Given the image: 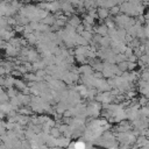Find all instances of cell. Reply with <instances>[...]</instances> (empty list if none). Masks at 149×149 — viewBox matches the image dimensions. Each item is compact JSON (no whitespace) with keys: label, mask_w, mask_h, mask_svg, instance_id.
<instances>
[{"label":"cell","mask_w":149,"mask_h":149,"mask_svg":"<svg viewBox=\"0 0 149 149\" xmlns=\"http://www.w3.org/2000/svg\"><path fill=\"white\" fill-rule=\"evenodd\" d=\"M99 29H97V31L99 33V34H106V31H107V29H106V26H101V27H98Z\"/></svg>","instance_id":"5"},{"label":"cell","mask_w":149,"mask_h":149,"mask_svg":"<svg viewBox=\"0 0 149 149\" xmlns=\"http://www.w3.org/2000/svg\"><path fill=\"white\" fill-rule=\"evenodd\" d=\"M29 1H41V0H29Z\"/></svg>","instance_id":"6"},{"label":"cell","mask_w":149,"mask_h":149,"mask_svg":"<svg viewBox=\"0 0 149 149\" xmlns=\"http://www.w3.org/2000/svg\"><path fill=\"white\" fill-rule=\"evenodd\" d=\"M97 15L99 19H107L109 16V9L105 7H98L97 8Z\"/></svg>","instance_id":"1"},{"label":"cell","mask_w":149,"mask_h":149,"mask_svg":"<svg viewBox=\"0 0 149 149\" xmlns=\"http://www.w3.org/2000/svg\"><path fill=\"white\" fill-rule=\"evenodd\" d=\"M42 22H43L44 24H51V23L55 22V19H54V16H51V15H47V16L42 20Z\"/></svg>","instance_id":"3"},{"label":"cell","mask_w":149,"mask_h":149,"mask_svg":"<svg viewBox=\"0 0 149 149\" xmlns=\"http://www.w3.org/2000/svg\"><path fill=\"white\" fill-rule=\"evenodd\" d=\"M119 12H120V6H118V5L109 8V14H118Z\"/></svg>","instance_id":"4"},{"label":"cell","mask_w":149,"mask_h":149,"mask_svg":"<svg viewBox=\"0 0 149 149\" xmlns=\"http://www.w3.org/2000/svg\"><path fill=\"white\" fill-rule=\"evenodd\" d=\"M80 24V20H79V17L78 16H72L70 20H69V26H71V27H78Z\"/></svg>","instance_id":"2"}]
</instances>
